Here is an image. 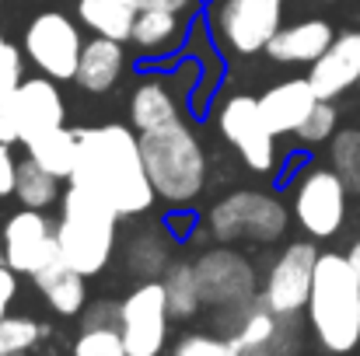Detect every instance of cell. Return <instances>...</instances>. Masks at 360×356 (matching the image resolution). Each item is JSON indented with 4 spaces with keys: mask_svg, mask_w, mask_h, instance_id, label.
<instances>
[{
    "mask_svg": "<svg viewBox=\"0 0 360 356\" xmlns=\"http://www.w3.org/2000/svg\"><path fill=\"white\" fill-rule=\"evenodd\" d=\"M70 185L105 203L120 220L147 213L158 199L147 178V168H143L140 136H133V129H126L120 122L81 129V147H77Z\"/></svg>",
    "mask_w": 360,
    "mask_h": 356,
    "instance_id": "6da1fadb",
    "label": "cell"
},
{
    "mask_svg": "<svg viewBox=\"0 0 360 356\" xmlns=\"http://www.w3.org/2000/svg\"><path fill=\"white\" fill-rule=\"evenodd\" d=\"M308 325L315 346L326 356H354L360 346V276L347 255L326 251L319 255L311 297H308Z\"/></svg>",
    "mask_w": 360,
    "mask_h": 356,
    "instance_id": "7a4b0ae2",
    "label": "cell"
},
{
    "mask_svg": "<svg viewBox=\"0 0 360 356\" xmlns=\"http://www.w3.org/2000/svg\"><path fill=\"white\" fill-rule=\"evenodd\" d=\"M140 154L147 178L161 199L172 206L193 203L207 185V154L200 147V136L179 119L161 129L140 133Z\"/></svg>",
    "mask_w": 360,
    "mask_h": 356,
    "instance_id": "3957f363",
    "label": "cell"
},
{
    "mask_svg": "<svg viewBox=\"0 0 360 356\" xmlns=\"http://www.w3.org/2000/svg\"><path fill=\"white\" fill-rule=\"evenodd\" d=\"M116 220L120 217L105 203L70 185L63 192V217L56 224L60 258L81 276H98L116 248Z\"/></svg>",
    "mask_w": 360,
    "mask_h": 356,
    "instance_id": "277c9868",
    "label": "cell"
},
{
    "mask_svg": "<svg viewBox=\"0 0 360 356\" xmlns=\"http://www.w3.org/2000/svg\"><path fill=\"white\" fill-rule=\"evenodd\" d=\"M210 231L217 241H276L287 231V210L280 199L266 196V192H252L241 189L224 196L214 210H210Z\"/></svg>",
    "mask_w": 360,
    "mask_h": 356,
    "instance_id": "5b68a950",
    "label": "cell"
},
{
    "mask_svg": "<svg viewBox=\"0 0 360 356\" xmlns=\"http://www.w3.org/2000/svg\"><path fill=\"white\" fill-rule=\"evenodd\" d=\"M347 182L333 168H304L294 182V217L311 237H333L347 220Z\"/></svg>",
    "mask_w": 360,
    "mask_h": 356,
    "instance_id": "8992f818",
    "label": "cell"
},
{
    "mask_svg": "<svg viewBox=\"0 0 360 356\" xmlns=\"http://www.w3.org/2000/svg\"><path fill=\"white\" fill-rule=\"evenodd\" d=\"M81 49H84V39H81L77 25L60 11H46V14L32 18V25L25 32V56L49 81H74Z\"/></svg>",
    "mask_w": 360,
    "mask_h": 356,
    "instance_id": "52a82bcc",
    "label": "cell"
},
{
    "mask_svg": "<svg viewBox=\"0 0 360 356\" xmlns=\"http://www.w3.org/2000/svg\"><path fill=\"white\" fill-rule=\"evenodd\" d=\"M168 301L161 279H143L120 304V336L129 356H161L168 343Z\"/></svg>",
    "mask_w": 360,
    "mask_h": 356,
    "instance_id": "ba28073f",
    "label": "cell"
},
{
    "mask_svg": "<svg viewBox=\"0 0 360 356\" xmlns=\"http://www.w3.org/2000/svg\"><path fill=\"white\" fill-rule=\"evenodd\" d=\"M319 248L311 241H294L287 244L276 262L269 265L266 276V290H262V304L283 318H297L308 308L311 297V279H315V265H319Z\"/></svg>",
    "mask_w": 360,
    "mask_h": 356,
    "instance_id": "9c48e42d",
    "label": "cell"
},
{
    "mask_svg": "<svg viewBox=\"0 0 360 356\" xmlns=\"http://www.w3.org/2000/svg\"><path fill=\"white\" fill-rule=\"evenodd\" d=\"M221 136L235 147L252 171H273L276 164V136L269 133L266 119L259 112V98L252 95H231L217 112Z\"/></svg>",
    "mask_w": 360,
    "mask_h": 356,
    "instance_id": "30bf717a",
    "label": "cell"
},
{
    "mask_svg": "<svg viewBox=\"0 0 360 356\" xmlns=\"http://www.w3.org/2000/svg\"><path fill=\"white\" fill-rule=\"evenodd\" d=\"M0 116L18 136V143H25L53 126H63L67 109H63V95H60L56 81L32 77V81H21L7 98H0Z\"/></svg>",
    "mask_w": 360,
    "mask_h": 356,
    "instance_id": "8fae6325",
    "label": "cell"
},
{
    "mask_svg": "<svg viewBox=\"0 0 360 356\" xmlns=\"http://www.w3.org/2000/svg\"><path fill=\"white\" fill-rule=\"evenodd\" d=\"M283 18V0H221L217 4V32L221 39L241 53H266Z\"/></svg>",
    "mask_w": 360,
    "mask_h": 356,
    "instance_id": "7c38bea8",
    "label": "cell"
},
{
    "mask_svg": "<svg viewBox=\"0 0 360 356\" xmlns=\"http://www.w3.org/2000/svg\"><path fill=\"white\" fill-rule=\"evenodd\" d=\"M56 258H60V241L49 217H42V210L21 206L4 228V262L21 276H35Z\"/></svg>",
    "mask_w": 360,
    "mask_h": 356,
    "instance_id": "4fadbf2b",
    "label": "cell"
},
{
    "mask_svg": "<svg viewBox=\"0 0 360 356\" xmlns=\"http://www.w3.org/2000/svg\"><path fill=\"white\" fill-rule=\"evenodd\" d=\"M193 265H196L203 304L238 308V304L255 301V269L245 255L231 251V248H214V251L200 255V262H193Z\"/></svg>",
    "mask_w": 360,
    "mask_h": 356,
    "instance_id": "5bb4252c",
    "label": "cell"
},
{
    "mask_svg": "<svg viewBox=\"0 0 360 356\" xmlns=\"http://www.w3.org/2000/svg\"><path fill=\"white\" fill-rule=\"evenodd\" d=\"M308 81L322 102H336L360 84V32H340L333 46L311 63Z\"/></svg>",
    "mask_w": 360,
    "mask_h": 356,
    "instance_id": "9a60e30c",
    "label": "cell"
},
{
    "mask_svg": "<svg viewBox=\"0 0 360 356\" xmlns=\"http://www.w3.org/2000/svg\"><path fill=\"white\" fill-rule=\"evenodd\" d=\"M319 102L322 98L315 95L311 81L308 77H294V81L273 84L259 98V112H262V119H266V126H269L273 136H290V133L301 129V122L311 116V109Z\"/></svg>",
    "mask_w": 360,
    "mask_h": 356,
    "instance_id": "2e32d148",
    "label": "cell"
},
{
    "mask_svg": "<svg viewBox=\"0 0 360 356\" xmlns=\"http://www.w3.org/2000/svg\"><path fill=\"white\" fill-rule=\"evenodd\" d=\"M333 39H336V32L326 18H304L287 28H276V35L266 46V56L276 63H308L311 67L333 46Z\"/></svg>",
    "mask_w": 360,
    "mask_h": 356,
    "instance_id": "e0dca14e",
    "label": "cell"
},
{
    "mask_svg": "<svg viewBox=\"0 0 360 356\" xmlns=\"http://www.w3.org/2000/svg\"><path fill=\"white\" fill-rule=\"evenodd\" d=\"M122 67H126V53H122V42L116 39H91L84 42L81 49V63H77V84L91 95H102L109 88H116V81L122 77Z\"/></svg>",
    "mask_w": 360,
    "mask_h": 356,
    "instance_id": "ac0fdd59",
    "label": "cell"
},
{
    "mask_svg": "<svg viewBox=\"0 0 360 356\" xmlns=\"http://www.w3.org/2000/svg\"><path fill=\"white\" fill-rule=\"evenodd\" d=\"M77 147H81V133L67 129V126H53L32 140H25V150L28 157L46 168L49 175L56 178H70L74 175V164H77Z\"/></svg>",
    "mask_w": 360,
    "mask_h": 356,
    "instance_id": "d6986e66",
    "label": "cell"
},
{
    "mask_svg": "<svg viewBox=\"0 0 360 356\" xmlns=\"http://www.w3.org/2000/svg\"><path fill=\"white\" fill-rule=\"evenodd\" d=\"M32 279H35V286L42 290L46 304H49L56 315H77V311L84 308V297H88L84 276H81L77 269H70L63 258H56V262H49L46 269H39Z\"/></svg>",
    "mask_w": 360,
    "mask_h": 356,
    "instance_id": "ffe728a7",
    "label": "cell"
},
{
    "mask_svg": "<svg viewBox=\"0 0 360 356\" xmlns=\"http://www.w3.org/2000/svg\"><path fill=\"white\" fill-rule=\"evenodd\" d=\"M140 4L136 0H77V18L102 39L126 42L133 35Z\"/></svg>",
    "mask_w": 360,
    "mask_h": 356,
    "instance_id": "44dd1931",
    "label": "cell"
},
{
    "mask_svg": "<svg viewBox=\"0 0 360 356\" xmlns=\"http://www.w3.org/2000/svg\"><path fill=\"white\" fill-rule=\"evenodd\" d=\"M129 119H133L136 133H150V129H161L168 122H179V105H175V98L168 95L165 84L143 81L129 98Z\"/></svg>",
    "mask_w": 360,
    "mask_h": 356,
    "instance_id": "7402d4cb",
    "label": "cell"
},
{
    "mask_svg": "<svg viewBox=\"0 0 360 356\" xmlns=\"http://www.w3.org/2000/svg\"><path fill=\"white\" fill-rule=\"evenodd\" d=\"M161 290L168 301V315L172 318H193L203 308V294H200V279H196V265L189 262H168V269L161 272Z\"/></svg>",
    "mask_w": 360,
    "mask_h": 356,
    "instance_id": "603a6c76",
    "label": "cell"
},
{
    "mask_svg": "<svg viewBox=\"0 0 360 356\" xmlns=\"http://www.w3.org/2000/svg\"><path fill=\"white\" fill-rule=\"evenodd\" d=\"M168 248H172L168 237L161 235L158 228L136 231L133 241H129V248H126V265H129V272L140 276V279L161 276V272L168 269Z\"/></svg>",
    "mask_w": 360,
    "mask_h": 356,
    "instance_id": "cb8c5ba5",
    "label": "cell"
},
{
    "mask_svg": "<svg viewBox=\"0 0 360 356\" xmlns=\"http://www.w3.org/2000/svg\"><path fill=\"white\" fill-rule=\"evenodd\" d=\"M129 39L143 53H161V49H172L182 39V21H179L175 11H140Z\"/></svg>",
    "mask_w": 360,
    "mask_h": 356,
    "instance_id": "d4e9b609",
    "label": "cell"
},
{
    "mask_svg": "<svg viewBox=\"0 0 360 356\" xmlns=\"http://www.w3.org/2000/svg\"><path fill=\"white\" fill-rule=\"evenodd\" d=\"M14 196H18L21 206H28V210H46V206H53L56 196H60V178L49 175L46 168H39L32 157H28V161H18Z\"/></svg>",
    "mask_w": 360,
    "mask_h": 356,
    "instance_id": "484cf974",
    "label": "cell"
},
{
    "mask_svg": "<svg viewBox=\"0 0 360 356\" xmlns=\"http://www.w3.org/2000/svg\"><path fill=\"white\" fill-rule=\"evenodd\" d=\"M333 171L347 182L350 192H360V129H340L329 143Z\"/></svg>",
    "mask_w": 360,
    "mask_h": 356,
    "instance_id": "4316f807",
    "label": "cell"
},
{
    "mask_svg": "<svg viewBox=\"0 0 360 356\" xmlns=\"http://www.w3.org/2000/svg\"><path fill=\"white\" fill-rule=\"evenodd\" d=\"M42 336V325L32 318H0V356L28 353Z\"/></svg>",
    "mask_w": 360,
    "mask_h": 356,
    "instance_id": "83f0119b",
    "label": "cell"
},
{
    "mask_svg": "<svg viewBox=\"0 0 360 356\" xmlns=\"http://www.w3.org/2000/svg\"><path fill=\"white\" fill-rule=\"evenodd\" d=\"M74 356H129L122 346V336L116 325H98V329H81Z\"/></svg>",
    "mask_w": 360,
    "mask_h": 356,
    "instance_id": "f1b7e54d",
    "label": "cell"
},
{
    "mask_svg": "<svg viewBox=\"0 0 360 356\" xmlns=\"http://www.w3.org/2000/svg\"><path fill=\"white\" fill-rule=\"evenodd\" d=\"M336 122H340V116H336L333 102H319L294 136H297L301 143H311V147H315V143H326V140L336 136Z\"/></svg>",
    "mask_w": 360,
    "mask_h": 356,
    "instance_id": "f546056e",
    "label": "cell"
},
{
    "mask_svg": "<svg viewBox=\"0 0 360 356\" xmlns=\"http://www.w3.org/2000/svg\"><path fill=\"white\" fill-rule=\"evenodd\" d=\"M172 356H252V353L238 350L228 336H224V339H221V336H186V339L172 350Z\"/></svg>",
    "mask_w": 360,
    "mask_h": 356,
    "instance_id": "4dcf8cb0",
    "label": "cell"
},
{
    "mask_svg": "<svg viewBox=\"0 0 360 356\" xmlns=\"http://www.w3.org/2000/svg\"><path fill=\"white\" fill-rule=\"evenodd\" d=\"M21 81H25V60L11 42H4L0 46V98H7Z\"/></svg>",
    "mask_w": 360,
    "mask_h": 356,
    "instance_id": "1f68e13d",
    "label": "cell"
},
{
    "mask_svg": "<svg viewBox=\"0 0 360 356\" xmlns=\"http://www.w3.org/2000/svg\"><path fill=\"white\" fill-rule=\"evenodd\" d=\"M14 178H18V161L11 154V143H0V199L14 196Z\"/></svg>",
    "mask_w": 360,
    "mask_h": 356,
    "instance_id": "d6a6232c",
    "label": "cell"
},
{
    "mask_svg": "<svg viewBox=\"0 0 360 356\" xmlns=\"http://www.w3.org/2000/svg\"><path fill=\"white\" fill-rule=\"evenodd\" d=\"M14 294H18V272L0 262V318H7V308L14 304Z\"/></svg>",
    "mask_w": 360,
    "mask_h": 356,
    "instance_id": "836d02e7",
    "label": "cell"
},
{
    "mask_svg": "<svg viewBox=\"0 0 360 356\" xmlns=\"http://www.w3.org/2000/svg\"><path fill=\"white\" fill-rule=\"evenodd\" d=\"M98 325H116L120 329V308L116 304H95L91 311H88V318H84V329H98Z\"/></svg>",
    "mask_w": 360,
    "mask_h": 356,
    "instance_id": "e575fe53",
    "label": "cell"
},
{
    "mask_svg": "<svg viewBox=\"0 0 360 356\" xmlns=\"http://www.w3.org/2000/svg\"><path fill=\"white\" fill-rule=\"evenodd\" d=\"M140 4V11H175V14H182L193 0H136Z\"/></svg>",
    "mask_w": 360,
    "mask_h": 356,
    "instance_id": "d590c367",
    "label": "cell"
},
{
    "mask_svg": "<svg viewBox=\"0 0 360 356\" xmlns=\"http://www.w3.org/2000/svg\"><path fill=\"white\" fill-rule=\"evenodd\" d=\"M347 258H350V265L357 269V276H360V237H357V241H354V248L347 251Z\"/></svg>",
    "mask_w": 360,
    "mask_h": 356,
    "instance_id": "8d00e7d4",
    "label": "cell"
},
{
    "mask_svg": "<svg viewBox=\"0 0 360 356\" xmlns=\"http://www.w3.org/2000/svg\"><path fill=\"white\" fill-rule=\"evenodd\" d=\"M0 143H18V136L11 133V126L4 122V116H0Z\"/></svg>",
    "mask_w": 360,
    "mask_h": 356,
    "instance_id": "74e56055",
    "label": "cell"
},
{
    "mask_svg": "<svg viewBox=\"0 0 360 356\" xmlns=\"http://www.w3.org/2000/svg\"><path fill=\"white\" fill-rule=\"evenodd\" d=\"M0 262H4V237H0Z\"/></svg>",
    "mask_w": 360,
    "mask_h": 356,
    "instance_id": "f35d334b",
    "label": "cell"
},
{
    "mask_svg": "<svg viewBox=\"0 0 360 356\" xmlns=\"http://www.w3.org/2000/svg\"><path fill=\"white\" fill-rule=\"evenodd\" d=\"M0 46H4V35H0Z\"/></svg>",
    "mask_w": 360,
    "mask_h": 356,
    "instance_id": "ab89813d",
    "label": "cell"
},
{
    "mask_svg": "<svg viewBox=\"0 0 360 356\" xmlns=\"http://www.w3.org/2000/svg\"><path fill=\"white\" fill-rule=\"evenodd\" d=\"M18 356H25V353H18Z\"/></svg>",
    "mask_w": 360,
    "mask_h": 356,
    "instance_id": "60d3db41",
    "label": "cell"
}]
</instances>
